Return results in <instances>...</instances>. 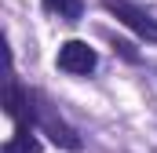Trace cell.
<instances>
[{
	"label": "cell",
	"mask_w": 157,
	"mask_h": 153,
	"mask_svg": "<svg viewBox=\"0 0 157 153\" xmlns=\"http://www.w3.org/2000/svg\"><path fill=\"white\" fill-rule=\"evenodd\" d=\"M29 110H33L29 117L40 124V131H44L59 150H80V135L66 124V120H62V117H55L51 106H44V102H40V95H29Z\"/></svg>",
	"instance_id": "cell-1"
},
{
	"label": "cell",
	"mask_w": 157,
	"mask_h": 153,
	"mask_svg": "<svg viewBox=\"0 0 157 153\" xmlns=\"http://www.w3.org/2000/svg\"><path fill=\"white\" fill-rule=\"evenodd\" d=\"M95 51L84 44V40H66L62 47H59V69H66V73L73 76H88L95 69Z\"/></svg>",
	"instance_id": "cell-2"
},
{
	"label": "cell",
	"mask_w": 157,
	"mask_h": 153,
	"mask_svg": "<svg viewBox=\"0 0 157 153\" xmlns=\"http://www.w3.org/2000/svg\"><path fill=\"white\" fill-rule=\"evenodd\" d=\"M102 4H106V11H110V15H117L128 29H135L139 37H146V40H157V22L146 15V11L132 7L128 0H102Z\"/></svg>",
	"instance_id": "cell-3"
},
{
	"label": "cell",
	"mask_w": 157,
	"mask_h": 153,
	"mask_svg": "<svg viewBox=\"0 0 157 153\" xmlns=\"http://www.w3.org/2000/svg\"><path fill=\"white\" fill-rule=\"evenodd\" d=\"M4 153H40V146H37V139H33L26 128H18V131H15V139L4 146Z\"/></svg>",
	"instance_id": "cell-4"
},
{
	"label": "cell",
	"mask_w": 157,
	"mask_h": 153,
	"mask_svg": "<svg viewBox=\"0 0 157 153\" xmlns=\"http://www.w3.org/2000/svg\"><path fill=\"white\" fill-rule=\"evenodd\" d=\"M44 7H48V11H59V15L70 18V22L80 18V0H44Z\"/></svg>",
	"instance_id": "cell-5"
},
{
	"label": "cell",
	"mask_w": 157,
	"mask_h": 153,
	"mask_svg": "<svg viewBox=\"0 0 157 153\" xmlns=\"http://www.w3.org/2000/svg\"><path fill=\"white\" fill-rule=\"evenodd\" d=\"M113 47H117V51H121V55H124V58H128V62H139V51H135V47H132L128 40H117Z\"/></svg>",
	"instance_id": "cell-6"
}]
</instances>
